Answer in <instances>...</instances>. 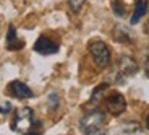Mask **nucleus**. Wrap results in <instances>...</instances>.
<instances>
[{
  "label": "nucleus",
  "instance_id": "nucleus-15",
  "mask_svg": "<svg viewBox=\"0 0 149 135\" xmlns=\"http://www.w3.org/2000/svg\"><path fill=\"white\" fill-rule=\"evenodd\" d=\"M10 109H11V104H10V103H3V104L0 106V112L5 114V112H8Z\"/></svg>",
  "mask_w": 149,
  "mask_h": 135
},
{
  "label": "nucleus",
  "instance_id": "nucleus-17",
  "mask_svg": "<svg viewBox=\"0 0 149 135\" xmlns=\"http://www.w3.org/2000/svg\"><path fill=\"white\" fill-rule=\"evenodd\" d=\"M144 31H146V34L149 36V20L146 21V25H144Z\"/></svg>",
  "mask_w": 149,
  "mask_h": 135
},
{
  "label": "nucleus",
  "instance_id": "nucleus-13",
  "mask_svg": "<svg viewBox=\"0 0 149 135\" xmlns=\"http://www.w3.org/2000/svg\"><path fill=\"white\" fill-rule=\"evenodd\" d=\"M84 2H86V0H68V7H70V10H71V11L78 13V11L83 8Z\"/></svg>",
  "mask_w": 149,
  "mask_h": 135
},
{
  "label": "nucleus",
  "instance_id": "nucleus-9",
  "mask_svg": "<svg viewBox=\"0 0 149 135\" xmlns=\"http://www.w3.org/2000/svg\"><path fill=\"white\" fill-rule=\"evenodd\" d=\"M21 46H23V42L18 41L15 26L10 25V26H8V34H7V47L10 49V51H13V49H21Z\"/></svg>",
  "mask_w": 149,
  "mask_h": 135
},
{
  "label": "nucleus",
  "instance_id": "nucleus-8",
  "mask_svg": "<svg viewBox=\"0 0 149 135\" xmlns=\"http://www.w3.org/2000/svg\"><path fill=\"white\" fill-rule=\"evenodd\" d=\"M146 11H148V2H146V0H136L134 11H133V16H131L130 23L131 25H136V23L146 15Z\"/></svg>",
  "mask_w": 149,
  "mask_h": 135
},
{
  "label": "nucleus",
  "instance_id": "nucleus-14",
  "mask_svg": "<svg viewBox=\"0 0 149 135\" xmlns=\"http://www.w3.org/2000/svg\"><path fill=\"white\" fill-rule=\"evenodd\" d=\"M47 104H49V108H52V109L58 108V94H57V93H50V94H49Z\"/></svg>",
  "mask_w": 149,
  "mask_h": 135
},
{
  "label": "nucleus",
  "instance_id": "nucleus-7",
  "mask_svg": "<svg viewBox=\"0 0 149 135\" xmlns=\"http://www.w3.org/2000/svg\"><path fill=\"white\" fill-rule=\"evenodd\" d=\"M10 93L13 94L15 98H18V99H26V98H33V91H31V88L28 86L26 83L23 82H18V80H15V82L10 83Z\"/></svg>",
  "mask_w": 149,
  "mask_h": 135
},
{
  "label": "nucleus",
  "instance_id": "nucleus-19",
  "mask_svg": "<svg viewBox=\"0 0 149 135\" xmlns=\"http://www.w3.org/2000/svg\"><path fill=\"white\" fill-rule=\"evenodd\" d=\"M26 135H39V134H37V132H28Z\"/></svg>",
  "mask_w": 149,
  "mask_h": 135
},
{
  "label": "nucleus",
  "instance_id": "nucleus-5",
  "mask_svg": "<svg viewBox=\"0 0 149 135\" xmlns=\"http://www.w3.org/2000/svg\"><path fill=\"white\" fill-rule=\"evenodd\" d=\"M34 51L37 54H42V56H50V54L58 52V44L47 36H41L34 42Z\"/></svg>",
  "mask_w": 149,
  "mask_h": 135
},
{
  "label": "nucleus",
  "instance_id": "nucleus-2",
  "mask_svg": "<svg viewBox=\"0 0 149 135\" xmlns=\"http://www.w3.org/2000/svg\"><path fill=\"white\" fill-rule=\"evenodd\" d=\"M89 54L93 57L94 64L101 68H107L112 62V54L109 46L104 41H93L89 44Z\"/></svg>",
  "mask_w": 149,
  "mask_h": 135
},
{
  "label": "nucleus",
  "instance_id": "nucleus-1",
  "mask_svg": "<svg viewBox=\"0 0 149 135\" xmlns=\"http://www.w3.org/2000/svg\"><path fill=\"white\" fill-rule=\"evenodd\" d=\"M105 122V114L101 109H93L89 112H86L79 120V130L84 135H91L94 132L101 130Z\"/></svg>",
  "mask_w": 149,
  "mask_h": 135
},
{
  "label": "nucleus",
  "instance_id": "nucleus-12",
  "mask_svg": "<svg viewBox=\"0 0 149 135\" xmlns=\"http://www.w3.org/2000/svg\"><path fill=\"white\" fill-rule=\"evenodd\" d=\"M112 7H113V13H115L118 18H122V16H125V13H127V10H125V5H123L122 0H115L113 4H112Z\"/></svg>",
  "mask_w": 149,
  "mask_h": 135
},
{
  "label": "nucleus",
  "instance_id": "nucleus-10",
  "mask_svg": "<svg viewBox=\"0 0 149 135\" xmlns=\"http://www.w3.org/2000/svg\"><path fill=\"white\" fill-rule=\"evenodd\" d=\"M113 33H115V34H113V36H115V39H117V41H120V42H128L131 39L130 38V33H128V31L125 30L123 26H117Z\"/></svg>",
  "mask_w": 149,
  "mask_h": 135
},
{
  "label": "nucleus",
  "instance_id": "nucleus-4",
  "mask_svg": "<svg viewBox=\"0 0 149 135\" xmlns=\"http://www.w3.org/2000/svg\"><path fill=\"white\" fill-rule=\"evenodd\" d=\"M105 108H107V111L110 114L120 116V114L127 109V101H125L123 94H120V93L115 91V93L109 94V96L105 98Z\"/></svg>",
  "mask_w": 149,
  "mask_h": 135
},
{
  "label": "nucleus",
  "instance_id": "nucleus-6",
  "mask_svg": "<svg viewBox=\"0 0 149 135\" xmlns=\"http://www.w3.org/2000/svg\"><path fill=\"white\" fill-rule=\"evenodd\" d=\"M117 65H118V72L125 77H133L134 73L138 72V64H136V60H134L131 56H127V54H123V56L118 57Z\"/></svg>",
  "mask_w": 149,
  "mask_h": 135
},
{
  "label": "nucleus",
  "instance_id": "nucleus-16",
  "mask_svg": "<svg viewBox=\"0 0 149 135\" xmlns=\"http://www.w3.org/2000/svg\"><path fill=\"white\" fill-rule=\"evenodd\" d=\"M144 72H146V75L149 77V54H148V57H146V64H144Z\"/></svg>",
  "mask_w": 149,
  "mask_h": 135
},
{
  "label": "nucleus",
  "instance_id": "nucleus-18",
  "mask_svg": "<svg viewBox=\"0 0 149 135\" xmlns=\"http://www.w3.org/2000/svg\"><path fill=\"white\" fill-rule=\"evenodd\" d=\"M146 127H148V129H149V116H148V117H146Z\"/></svg>",
  "mask_w": 149,
  "mask_h": 135
},
{
  "label": "nucleus",
  "instance_id": "nucleus-11",
  "mask_svg": "<svg viewBox=\"0 0 149 135\" xmlns=\"http://www.w3.org/2000/svg\"><path fill=\"white\" fill-rule=\"evenodd\" d=\"M105 90H107V85H105V83L99 85V86L93 91V94H91V104H97V103L101 101V96H102V93H104Z\"/></svg>",
  "mask_w": 149,
  "mask_h": 135
},
{
  "label": "nucleus",
  "instance_id": "nucleus-3",
  "mask_svg": "<svg viewBox=\"0 0 149 135\" xmlns=\"http://www.w3.org/2000/svg\"><path fill=\"white\" fill-rule=\"evenodd\" d=\"M34 124V112L31 108H21L16 111L15 119L11 122V129L15 132H24Z\"/></svg>",
  "mask_w": 149,
  "mask_h": 135
}]
</instances>
